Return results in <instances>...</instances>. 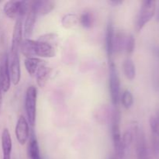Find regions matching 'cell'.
<instances>
[{
  "instance_id": "1",
  "label": "cell",
  "mask_w": 159,
  "mask_h": 159,
  "mask_svg": "<svg viewBox=\"0 0 159 159\" xmlns=\"http://www.w3.org/2000/svg\"><path fill=\"white\" fill-rule=\"evenodd\" d=\"M121 113L118 107H114L112 110L111 117H110V131H111L112 141H113V148H114L115 156L119 159H122L125 155L126 152L122 145V135L120 131Z\"/></svg>"
},
{
  "instance_id": "2",
  "label": "cell",
  "mask_w": 159,
  "mask_h": 159,
  "mask_svg": "<svg viewBox=\"0 0 159 159\" xmlns=\"http://www.w3.org/2000/svg\"><path fill=\"white\" fill-rule=\"evenodd\" d=\"M109 89L113 107H118L120 99V80L114 61L109 62Z\"/></svg>"
},
{
  "instance_id": "3",
  "label": "cell",
  "mask_w": 159,
  "mask_h": 159,
  "mask_svg": "<svg viewBox=\"0 0 159 159\" xmlns=\"http://www.w3.org/2000/svg\"><path fill=\"white\" fill-rule=\"evenodd\" d=\"M155 10H156L155 1L145 0L142 2L135 23V29L138 32H140L146 26V24L152 20L155 14Z\"/></svg>"
},
{
  "instance_id": "4",
  "label": "cell",
  "mask_w": 159,
  "mask_h": 159,
  "mask_svg": "<svg viewBox=\"0 0 159 159\" xmlns=\"http://www.w3.org/2000/svg\"><path fill=\"white\" fill-rule=\"evenodd\" d=\"M37 89L34 85L27 88L25 95V110H26L27 121L29 124L34 127L37 116Z\"/></svg>"
},
{
  "instance_id": "5",
  "label": "cell",
  "mask_w": 159,
  "mask_h": 159,
  "mask_svg": "<svg viewBox=\"0 0 159 159\" xmlns=\"http://www.w3.org/2000/svg\"><path fill=\"white\" fill-rule=\"evenodd\" d=\"M29 2L26 1H8L3 6V12L9 19H23L28 10Z\"/></svg>"
},
{
  "instance_id": "6",
  "label": "cell",
  "mask_w": 159,
  "mask_h": 159,
  "mask_svg": "<svg viewBox=\"0 0 159 159\" xmlns=\"http://www.w3.org/2000/svg\"><path fill=\"white\" fill-rule=\"evenodd\" d=\"M20 51L10 50V52L8 54L9 60V69L10 73L11 82L14 85L20 83L21 79V66H20Z\"/></svg>"
},
{
  "instance_id": "7",
  "label": "cell",
  "mask_w": 159,
  "mask_h": 159,
  "mask_svg": "<svg viewBox=\"0 0 159 159\" xmlns=\"http://www.w3.org/2000/svg\"><path fill=\"white\" fill-rule=\"evenodd\" d=\"M134 133L135 138L137 159H149L148 150L144 131L140 127H136L134 129Z\"/></svg>"
},
{
  "instance_id": "8",
  "label": "cell",
  "mask_w": 159,
  "mask_h": 159,
  "mask_svg": "<svg viewBox=\"0 0 159 159\" xmlns=\"http://www.w3.org/2000/svg\"><path fill=\"white\" fill-rule=\"evenodd\" d=\"M34 57H54L56 55V47L39 40H31Z\"/></svg>"
},
{
  "instance_id": "9",
  "label": "cell",
  "mask_w": 159,
  "mask_h": 159,
  "mask_svg": "<svg viewBox=\"0 0 159 159\" xmlns=\"http://www.w3.org/2000/svg\"><path fill=\"white\" fill-rule=\"evenodd\" d=\"M29 125L27 119L24 116L21 115L19 116L16 124L15 134L17 141L21 145L26 144L30 138V131Z\"/></svg>"
},
{
  "instance_id": "10",
  "label": "cell",
  "mask_w": 159,
  "mask_h": 159,
  "mask_svg": "<svg viewBox=\"0 0 159 159\" xmlns=\"http://www.w3.org/2000/svg\"><path fill=\"white\" fill-rule=\"evenodd\" d=\"M0 85L3 93H7L11 86V78L7 54L3 55L0 64Z\"/></svg>"
},
{
  "instance_id": "11",
  "label": "cell",
  "mask_w": 159,
  "mask_h": 159,
  "mask_svg": "<svg viewBox=\"0 0 159 159\" xmlns=\"http://www.w3.org/2000/svg\"><path fill=\"white\" fill-rule=\"evenodd\" d=\"M37 16V15L36 14L35 11L31 7L29 2L27 12L25 16L24 24L23 25V34L24 39H30L33 32H34Z\"/></svg>"
},
{
  "instance_id": "12",
  "label": "cell",
  "mask_w": 159,
  "mask_h": 159,
  "mask_svg": "<svg viewBox=\"0 0 159 159\" xmlns=\"http://www.w3.org/2000/svg\"><path fill=\"white\" fill-rule=\"evenodd\" d=\"M114 26L113 22L111 18L109 20L107 26V32H106V50H107V58L108 61H113V54H114V50H113V43H114Z\"/></svg>"
},
{
  "instance_id": "13",
  "label": "cell",
  "mask_w": 159,
  "mask_h": 159,
  "mask_svg": "<svg viewBox=\"0 0 159 159\" xmlns=\"http://www.w3.org/2000/svg\"><path fill=\"white\" fill-rule=\"evenodd\" d=\"M30 5L34 9L37 16L48 15L55 7V3L50 0H39V1L30 2Z\"/></svg>"
},
{
  "instance_id": "14",
  "label": "cell",
  "mask_w": 159,
  "mask_h": 159,
  "mask_svg": "<svg viewBox=\"0 0 159 159\" xmlns=\"http://www.w3.org/2000/svg\"><path fill=\"white\" fill-rule=\"evenodd\" d=\"M149 124L152 131V151L155 155H158L159 154V119L156 116H151Z\"/></svg>"
},
{
  "instance_id": "15",
  "label": "cell",
  "mask_w": 159,
  "mask_h": 159,
  "mask_svg": "<svg viewBox=\"0 0 159 159\" xmlns=\"http://www.w3.org/2000/svg\"><path fill=\"white\" fill-rule=\"evenodd\" d=\"M2 150V159H11V154L12 149V141L10 133L7 128L2 130L1 136Z\"/></svg>"
},
{
  "instance_id": "16",
  "label": "cell",
  "mask_w": 159,
  "mask_h": 159,
  "mask_svg": "<svg viewBox=\"0 0 159 159\" xmlns=\"http://www.w3.org/2000/svg\"><path fill=\"white\" fill-rule=\"evenodd\" d=\"M51 73V68L47 65L45 61L41 64L36 72V80H37V85L40 88H43L48 82L50 75Z\"/></svg>"
},
{
  "instance_id": "17",
  "label": "cell",
  "mask_w": 159,
  "mask_h": 159,
  "mask_svg": "<svg viewBox=\"0 0 159 159\" xmlns=\"http://www.w3.org/2000/svg\"><path fill=\"white\" fill-rule=\"evenodd\" d=\"M111 113L112 110H110L108 106L102 105L95 112L94 117L98 123L100 124H105L107 122H110Z\"/></svg>"
},
{
  "instance_id": "18",
  "label": "cell",
  "mask_w": 159,
  "mask_h": 159,
  "mask_svg": "<svg viewBox=\"0 0 159 159\" xmlns=\"http://www.w3.org/2000/svg\"><path fill=\"white\" fill-rule=\"evenodd\" d=\"M43 62V61L39 57H26L24 60V65L28 74L30 76L35 75L37 69Z\"/></svg>"
},
{
  "instance_id": "19",
  "label": "cell",
  "mask_w": 159,
  "mask_h": 159,
  "mask_svg": "<svg viewBox=\"0 0 159 159\" xmlns=\"http://www.w3.org/2000/svg\"><path fill=\"white\" fill-rule=\"evenodd\" d=\"M127 36L123 30H117L115 32L114 43H113V50L115 53H121L125 50L126 39Z\"/></svg>"
},
{
  "instance_id": "20",
  "label": "cell",
  "mask_w": 159,
  "mask_h": 159,
  "mask_svg": "<svg viewBox=\"0 0 159 159\" xmlns=\"http://www.w3.org/2000/svg\"><path fill=\"white\" fill-rule=\"evenodd\" d=\"M123 70L125 77L128 80L132 81L136 77V67L133 60L130 57L125 59L123 63Z\"/></svg>"
},
{
  "instance_id": "21",
  "label": "cell",
  "mask_w": 159,
  "mask_h": 159,
  "mask_svg": "<svg viewBox=\"0 0 159 159\" xmlns=\"http://www.w3.org/2000/svg\"><path fill=\"white\" fill-rule=\"evenodd\" d=\"M79 22L84 28H86V29L92 28L95 23L94 15L91 12L85 11L80 16L79 18Z\"/></svg>"
},
{
  "instance_id": "22",
  "label": "cell",
  "mask_w": 159,
  "mask_h": 159,
  "mask_svg": "<svg viewBox=\"0 0 159 159\" xmlns=\"http://www.w3.org/2000/svg\"><path fill=\"white\" fill-rule=\"evenodd\" d=\"M78 23H79V17L76 14H66L61 19V25L65 29L74 27L78 24Z\"/></svg>"
},
{
  "instance_id": "23",
  "label": "cell",
  "mask_w": 159,
  "mask_h": 159,
  "mask_svg": "<svg viewBox=\"0 0 159 159\" xmlns=\"http://www.w3.org/2000/svg\"><path fill=\"white\" fill-rule=\"evenodd\" d=\"M134 138V130H127L124 132V134L122 136V145L124 148V150L125 152L128 150L130 146L131 145L132 142Z\"/></svg>"
},
{
  "instance_id": "24",
  "label": "cell",
  "mask_w": 159,
  "mask_h": 159,
  "mask_svg": "<svg viewBox=\"0 0 159 159\" xmlns=\"http://www.w3.org/2000/svg\"><path fill=\"white\" fill-rule=\"evenodd\" d=\"M123 107L125 109H130L134 104V96L129 90H124L120 99Z\"/></svg>"
},
{
  "instance_id": "25",
  "label": "cell",
  "mask_w": 159,
  "mask_h": 159,
  "mask_svg": "<svg viewBox=\"0 0 159 159\" xmlns=\"http://www.w3.org/2000/svg\"><path fill=\"white\" fill-rule=\"evenodd\" d=\"M37 40L39 41L44 42V43H49L52 46L56 47L58 41V35L54 33H49V34H45L43 35L40 36Z\"/></svg>"
},
{
  "instance_id": "26",
  "label": "cell",
  "mask_w": 159,
  "mask_h": 159,
  "mask_svg": "<svg viewBox=\"0 0 159 159\" xmlns=\"http://www.w3.org/2000/svg\"><path fill=\"white\" fill-rule=\"evenodd\" d=\"M135 49V39L132 34L127 36L125 44V51L128 54H131Z\"/></svg>"
},
{
  "instance_id": "27",
  "label": "cell",
  "mask_w": 159,
  "mask_h": 159,
  "mask_svg": "<svg viewBox=\"0 0 159 159\" xmlns=\"http://www.w3.org/2000/svg\"><path fill=\"white\" fill-rule=\"evenodd\" d=\"M108 2L110 3V5H113V6H119V5L122 4L124 2L120 1V0H110V1H109Z\"/></svg>"
},
{
  "instance_id": "28",
  "label": "cell",
  "mask_w": 159,
  "mask_h": 159,
  "mask_svg": "<svg viewBox=\"0 0 159 159\" xmlns=\"http://www.w3.org/2000/svg\"><path fill=\"white\" fill-rule=\"evenodd\" d=\"M2 90L1 85H0V112L2 110Z\"/></svg>"
},
{
  "instance_id": "29",
  "label": "cell",
  "mask_w": 159,
  "mask_h": 159,
  "mask_svg": "<svg viewBox=\"0 0 159 159\" xmlns=\"http://www.w3.org/2000/svg\"><path fill=\"white\" fill-rule=\"evenodd\" d=\"M30 159H42L40 157V154H36V155H32V156L29 157Z\"/></svg>"
},
{
  "instance_id": "30",
  "label": "cell",
  "mask_w": 159,
  "mask_h": 159,
  "mask_svg": "<svg viewBox=\"0 0 159 159\" xmlns=\"http://www.w3.org/2000/svg\"><path fill=\"white\" fill-rule=\"evenodd\" d=\"M108 159H119V158H116V157L115 156V155H112V156H110Z\"/></svg>"
},
{
  "instance_id": "31",
  "label": "cell",
  "mask_w": 159,
  "mask_h": 159,
  "mask_svg": "<svg viewBox=\"0 0 159 159\" xmlns=\"http://www.w3.org/2000/svg\"><path fill=\"white\" fill-rule=\"evenodd\" d=\"M157 20L159 22V8H158V13H157Z\"/></svg>"
},
{
  "instance_id": "32",
  "label": "cell",
  "mask_w": 159,
  "mask_h": 159,
  "mask_svg": "<svg viewBox=\"0 0 159 159\" xmlns=\"http://www.w3.org/2000/svg\"><path fill=\"white\" fill-rule=\"evenodd\" d=\"M158 119H159V118H158Z\"/></svg>"
}]
</instances>
